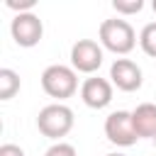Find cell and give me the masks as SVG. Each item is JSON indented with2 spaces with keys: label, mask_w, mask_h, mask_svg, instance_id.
Returning a JSON list of instances; mask_svg holds the SVG:
<instances>
[{
  "label": "cell",
  "mask_w": 156,
  "mask_h": 156,
  "mask_svg": "<svg viewBox=\"0 0 156 156\" xmlns=\"http://www.w3.org/2000/svg\"><path fill=\"white\" fill-rule=\"evenodd\" d=\"M37 129L49 139H61L73 129V110L63 102H54L39 110Z\"/></svg>",
  "instance_id": "obj_2"
},
{
  "label": "cell",
  "mask_w": 156,
  "mask_h": 156,
  "mask_svg": "<svg viewBox=\"0 0 156 156\" xmlns=\"http://www.w3.org/2000/svg\"><path fill=\"white\" fill-rule=\"evenodd\" d=\"M10 32H12V39L29 49V46H37L44 37V24L41 20L34 15V12H22V15H15L12 24H10Z\"/></svg>",
  "instance_id": "obj_6"
},
{
  "label": "cell",
  "mask_w": 156,
  "mask_h": 156,
  "mask_svg": "<svg viewBox=\"0 0 156 156\" xmlns=\"http://www.w3.org/2000/svg\"><path fill=\"white\" fill-rule=\"evenodd\" d=\"M44 156H76V149H73V144L56 141L54 146H49V149H46V154H44Z\"/></svg>",
  "instance_id": "obj_13"
},
{
  "label": "cell",
  "mask_w": 156,
  "mask_h": 156,
  "mask_svg": "<svg viewBox=\"0 0 156 156\" xmlns=\"http://www.w3.org/2000/svg\"><path fill=\"white\" fill-rule=\"evenodd\" d=\"M41 88L46 95L56 98V100H66L71 98L76 90H78V76L71 66H63V63H54V66H46L44 73H41Z\"/></svg>",
  "instance_id": "obj_3"
},
{
  "label": "cell",
  "mask_w": 156,
  "mask_h": 156,
  "mask_svg": "<svg viewBox=\"0 0 156 156\" xmlns=\"http://www.w3.org/2000/svg\"><path fill=\"white\" fill-rule=\"evenodd\" d=\"M100 44L112 54H129L136 44V32L127 20H105L100 24Z\"/></svg>",
  "instance_id": "obj_1"
},
{
  "label": "cell",
  "mask_w": 156,
  "mask_h": 156,
  "mask_svg": "<svg viewBox=\"0 0 156 156\" xmlns=\"http://www.w3.org/2000/svg\"><path fill=\"white\" fill-rule=\"evenodd\" d=\"M110 78H112V85H117L119 90L124 93H134L141 88L144 78H141V68L132 61V58H117L112 66H110Z\"/></svg>",
  "instance_id": "obj_7"
},
{
  "label": "cell",
  "mask_w": 156,
  "mask_h": 156,
  "mask_svg": "<svg viewBox=\"0 0 156 156\" xmlns=\"http://www.w3.org/2000/svg\"><path fill=\"white\" fill-rule=\"evenodd\" d=\"M151 7H154V12H156V0H154V2H151Z\"/></svg>",
  "instance_id": "obj_16"
},
{
  "label": "cell",
  "mask_w": 156,
  "mask_h": 156,
  "mask_svg": "<svg viewBox=\"0 0 156 156\" xmlns=\"http://www.w3.org/2000/svg\"><path fill=\"white\" fill-rule=\"evenodd\" d=\"M154 144H156V136H154Z\"/></svg>",
  "instance_id": "obj_18"
},
{
  "label": "cell",
  "mask_w": 156,
  "mask_h": 156,
  "mask_svg": "<svg viewBox=\"0 0 156 156\" xmlns=\"http://www.w3.org/2000/svg\"><path fill=\"white\" fill-rule=\"evenodd\" d=\"M0 156H24V151L17 144H2L0 146Z\"/></svg>",
  "instance_id": "obj_15"
},
{
  "label": "cell",
  "mask_w": 156,
  "mask_h": 156,
  "mask_svg": "<svg viewBox=\"0 0 156 156\" xmlns=\"http://www.w3.org/2000/svg\"><path fill=\"white\" fill-rule=\"evenodd\" d=\"M20 90V76L12 68H0V100L15 98Z\"/></svg>",
  "instance_id": "obj_10"
},
{
  "label": "cell",
  "mask_w": 156,
  "mask_h": 156,
  "mask_svg": "<svg viewBox=\"0 0 156 156\" xmlns=\"http://www.w3.org/2000/svg\"><path fill=\"white\" fill-rule=\"evenodd\" d=\"M105 136L117 144V146H134L139 134L134 129V122H132V112L127 110H117L112 115H107L105 119Z\"/></svg>",
  "instance_id": "obj_4"
},
{
  "label": "cell",
  "mask_w": 156,
  "mask_h": 156,
  "mask_svg": "<svg viewBox=\"0 0 156 156\" xmlns=\"http://www.w3.org/2000/svg\"><path fill=\"white\" fill-rule=\"evenodd\" d=\"M80 98L88 107L93 110H102L112 102V83L107 78H100V76H93V78H85L83 85H80Z\"/></svg>",
  "instance_id": "obj_8"
},
{
  "label": "cell",
  "mask_w": 156,
  "mask_h": 156,
  "mask_svg": "<svg viewBox=\"0 0 156 156\" xmlns=\"http://www.w3.org/2000/svg\"><path fill=\"white\" fill-rule=\"evenodd\" d=\"M107 156H124V154H107Z\"/></svg>",
  "instance_id": "obj_17"
},
{
  "label": "cell",
  "mask_w": 156,
  "mask_h": 156,
  "mask_svg": "<svg viewBox=\"0 0 156 156\" xmlns=\"http://www.w3.org/2000/svg\"><path fill=\"white\" fill-rule=\"evenodd\" d=\"M34 2H37V0H5V5H7L10 10H15L17 15H22V12H32Z\"/></svg>",
  "instance_id": "obj_14"
},
{
  "label": "cell",
  "mask_w": 156,
  "mask_h": 156,
  "mask_svg": "<svg viewBox=\"0 0 156 156\" xmlns=\"http://www.w3.org/2000/svg\"><path fill=\"white\" fill-rule=\"evenodd\" d=\"M139 46L146 56L156 58V22L144 24V29L139 32Z\"/></svg>",
  "instance_id": "obj_11"
},
{
  "label": "cell",
  "mask_w": 156,
  "mask_h": 156,
  "mask_svg": "<svg viewBox=\"0 0 156 156\" xmlns=\"http://www.w3.org/2000/svg\"><path fill=\"white\" fill-rule=\"evenodd\" d=\"M102 66V46L93 39H78L71 46V68L80 73H95Z\"/></svg>",
  "instance_id": "obj_5"
},
{
  "label": "cell",
  "mask_w": 156,
  "mask_h": 156,
  "mask_svg": "<svg viewBox=\"0 0 156 156\" xmlns=\"http://www.w3.org/2000/svg\"><path fill=\"white\" fill-rule=\"evenodd\" d=\"M132 122L134 129L139 134V139H154L156 136V105L154 102H141L134 107L132 112Z\"/></svg>",
  "instance_id": "obj_9"
},
{
  "label": "cell",
  "mask_w": 156,
  "mask_h": 156,
  "mask_svg": "<svg viewBox=\"0 0 156 156\" xmlns=\"http://www.w3.org/2000/svg\"><path fill=\"white\" fill-rule=\"evenodd\" d=\"M112 7L117 15H136L144 7V0H112Z\"/></svg>",
  "instance_id": "obj_12"
}]
</instances>
